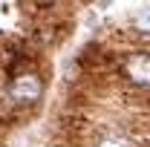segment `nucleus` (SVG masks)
<instances>
[{"mask_svg":"<svg viewBox=\"0 0 150 147\" xmlns=\"http://www.w3.org/2000/svg\"><path fill=\"white\" fill-rule=\"evenodd\" d=\"M40 95H43V78H40V72L23 69V72H15V78L9 81L3 104H9L15 110L18 107H32V104L40 101Z\"/></svg>","mask_w":150,"mask_h":147,"instance_id":"obj_1","label":"nucleus"},{"mask_svg":"<svg viewBox=\"0 0 150 147\" xmlns=\"http://www.w3.org/2000/svg\"><path fill=\"white\" fill-rule=\"evenodd\" d=\"M124 78L136 87H150V52H133L121 64Z\"/></svg>","mask_w":150,"mask_h":147,"instance_id":"obj_2","label":"nucleus"},{"mask_svg":"<svg viewBox=\"0 0 150 147\" xmlns=\"http://www.w3.org/2000/svg\"><path fill=\"white\" fill-rule=\"evenodd\" d=\"M95 147H133L127 139H118V136H104V139H98Z\"/></svg>","mask_w":150,"mask_h":147,"instance_id":"obj_3","label":"nucleus"}]
</instances>
